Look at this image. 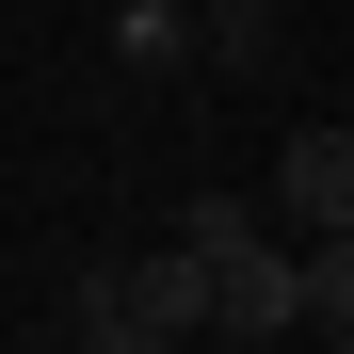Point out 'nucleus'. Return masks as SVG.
Returning a JSON list of instances; mask_svg holds the SVG:
<instances>
[{
    "instance_id": "3",
    "label": "nucleus",
    "mask_w": 354,
    "mask_h": 354,
    "mask_svg": "<svg viewBox=\"0 0 354 354\" xmlns=\"http://www.w3.org/2000/svg\"><path fill=\"white\" fill-rule=\"evenodd\" d=\"M274 209L306 225V242L354 225V129H290V145H274Z\"/></svg>"
},
{
    "instance_id": "2",
    "label": "nucleus",
    "mask_w": 354,
    "mask_h": 354,
    "mask_svg": "<svg viewBox=\"0 0 354 354\" xmlns=\"http://www.w3.org/2000/svg\"><path fill=\"white\" fill-rule=\"evenodd\" d=\"M209 338H306V242H274V225H258V242H225L209 258Z\"/></svg>"
},
{
    "instance_id": "5",
    "label": "nucleus",
    "mask_w": 354,
    "mask_h": 354,
    "mask_svg": "<svg viewBox=\"0 0 354 354\" xmlns=\"http://www.w3.org/2000/svg\"><path fill=\"white\" fill-rule=\"evenodd\" d=\"M306 338L354 354V225H322V242H306Z\"/></svg>"
},
{
    "instance_id": "1",
    "label": "nucleus",
    "mask_w": 354,
    "mask_h": 354,
    "mask_svg": "<svg viewBox=\"0 0 354 354\" xmlns=\"http://www.w3.org/2000/svg\"><path fill=\"white\" fill-rule=\"evenodd\" d=\"M65 338L81 354H161V338H209V258L161 242V258H97L65 290Z\"/></svg>"
},
{
    "instance_id": "4",
    "label": "nucleus",
    "mask_w": 354,
    "mask_h": 354,
    "mask_svg": "<svg viewBox=\"0 0 354 354\" xmlns=\"http://www.w3.org/2000/svg\"><path fill=\"white\" fill-rule=\"evenodd\" d=\"M113 65H129V81H177V65H194V0H129V17H113Z\"/></svg>"
},
{
    "instance_id": "6",
    "label": "nucleus",
    "mask_w": 354,
    "mask_h": 354,
    "mask_svg": "<svg viewBox=\"0 0 354 354\" xmlns=\"http://www.w3.org/2000/svg\"><path fill=\"white\" fill-rule=\"evenodd\" d=\"M177 242H194V258H225V242H258V209H242V194H194V209H177Z\"/></svg>"
}]
</instances>
